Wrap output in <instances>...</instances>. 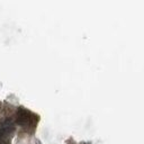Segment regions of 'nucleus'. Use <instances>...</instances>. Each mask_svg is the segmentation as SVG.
<instances>
[{"mask_svg":"<svg viewBox=\"0 0 144 144\" xmlns=\"http://www.w3.org/2000/svg\"><path fill=\"white\" fill-rule=\"evenodd\" d=\"M34 119L37 120V116L32 115L31 113L27 112V110H25V109L20 108L19 110L17 112V122H18V124H20V125H28V124L33 123Z\"/></svg>","mask_w":144,"mask_h":144,"instance_id":"f257e3e1","label":"nucleus"}]
</instances>
